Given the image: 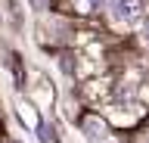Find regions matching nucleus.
Instances as JSON below:
<instances>
[{
    "label": "nucleus",
    "mask_w": 149,
    "mask_h": 143,
    "mask_svg": "<svg viewBox=\"0 0 149 143\" xmlns=\"http://www.w3.org/2000/svg\"><path fill=\"white\" fill-rule=\"evenodd\" d=\"M143 10H146L143 0H112V19L124 22V25L137 22L140 16H143Z\"/></svg>",
    "instance_id": "1"
},
{
    "label": "nucleus",
    "mask_w": 149,
    "mask_h": 143,
    "mask_svg": "<svg viewBox=\"0 0 149 143\" xmlns=\"http://www.w3.org/2000/svg\"><path fill=\"white\" fill-rule=\"evenodd\" d=\"M87 137H90V143H102L106 140V128L100 121H87Z\"/></svg>",
    "instance_id": "2"
},
{
    "label": "nucleus",
    "mask_w": 149,
    "mask_h": 143,
    "mask_svg": "<svg viewBox=\"0 0 149 143\" xmlns=\"http://www.w3.org/2000/svg\"><path fill=\"white\" fill-rule=\"evenodd\" d=\"M74 3H78L84 13H100L102 6H106V0H74Z\"/></svg>",
    "instance_id": "3"
},
{
    "label": "nucleus",
    "mask_w": 149,
    "mask_h": 143,
    "mask_svg": "<svg viewBox=\"0 0 149 143\" xmlns=\"http://www.w3.org/2000/svg\"><path fill=\"white\" fill-rule=\"evenodd\" d=\"M143 40L149 44V22H146V28H143Z\"/></svg>",
    "instance_id": "4"
},
{
    "label": "nucleus",
    "mask_w": 149,
    "mask_h": 143,
    "mask_svg": "<svg viewBox=\"0 0 149 143\" xmlns=\"http://www.w3.org/2000/svg\"><path fill=\"white\" fill-rule=\"evenodd\" d=\"M143 143H149V137H146V140H143Z\"/></svg>",
    "instance_id": "5"
}]
</instances>
